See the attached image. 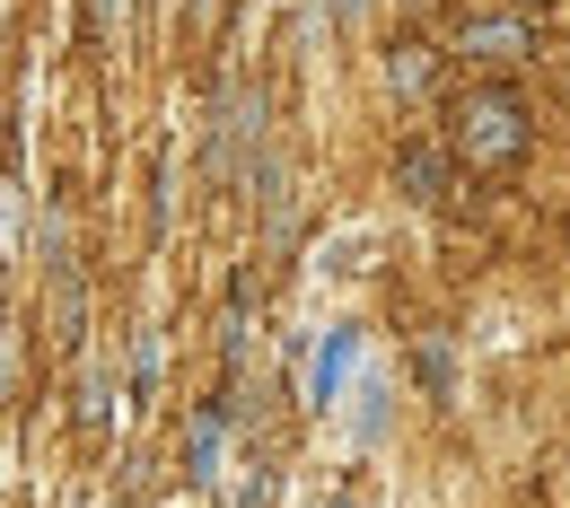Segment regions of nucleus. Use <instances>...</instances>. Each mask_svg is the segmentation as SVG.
<instances>
[{
    "label": "nucleus",
    "mask_w": 570,
    "mask_h": 508,
    "mask_svg": "<svg viewBox=\"0 0 570 508\" xmlns=\"http://www.w3.org/2000/svg\"><path fill=\"white\" fill-rule=\"evenodd\" d=\"M352 360H360V333H334V342L316 351V368H307V395H316V404H334V395H343V377H352Z\"/></svg>",
    "instance_id": "7ed1b4c3"
},
{
    "label": "nucleus",
    "mask_w": 570,
    "mask_h": 508,
    "mask_svg": "<svg viewBox=\"0 0 570 508\" xmlns=\"http://www.w3.org/2000/svg\"><path fill=\"white\" fill-rule=\"evenodd\" d=\"M518 9H544V0H518Z\"/></svg>",
    "instance_id": "39448f33"
},
{
    "label": "nucleus",
    "mask_w": 570,
    "mask_h": 508,
    "mask_svg": "<svg viewBox=\"0 0 570 508\" xmlns=\"http://www.w3.org/2000/svg\"><path fill=\"white\" fill-rule=\"evenodd\" d=\"M448 132H456V149L474 167H509V158H527V141H535V123H527V106L509 88H465Z\"/></svg>",
    "instance_id": "f257e3e1"
},
{
    "label": "nucleus",
    "mask_w": 570,
    "mask_h": 508,
    "mask_svg": "<svg viewBox=\"0 0 570 508\" xmlns=\"http://www.w3.org/2000/svg\"><path fill=\"white\" fill-rule=\"evenodd\" d=\"M395 176H404V193H413V202H439V193H448V158H439L430 141L404 149V158H395Z\"/></svg>",
    "instance_id": "20e7f679"
},
{
    "label": "nucleus",
    "mask_w": 570,
    "mask_h": 508,
    "mask_svg": "<svg viewBox=\"0 0 570 508\" xmlns=\"http://www.w3.org/2000/svg\"><path fill=\"white\" fill-rule=\"evenodd\" d=\"M456 44H465V53H483V62H518V53H535L518 18H465V27H456Z\"/></svg>",
    "instance_id": "f03ea898"
}]
</instances>
